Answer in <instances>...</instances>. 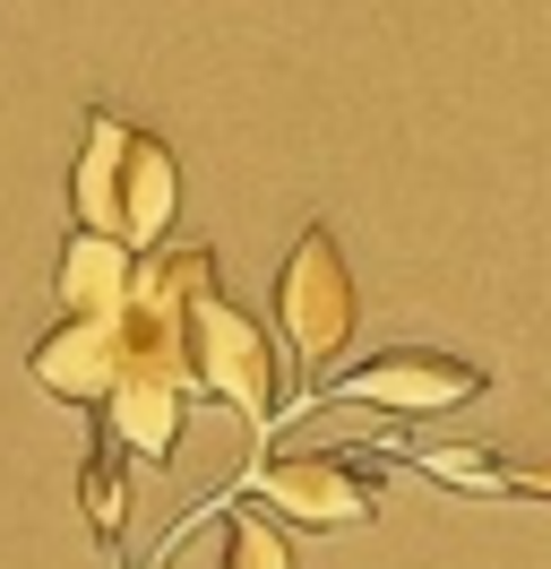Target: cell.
I'll use <instances>...</instances> for the list:
<instances>
[{"mask_svg": "<svg viewBox=\"0 0 551 569\" xmlns=\"http://www.w3.org/2000/svg\"><path fill=\"white\" fill-rule=\"evenodd\" d=\"M353 320H362V293H353V268H344L337 233L302 224V242L284 250V268H276V328H284L293 362H337Z\"/></svg>", "mask_w": 551, "mask_h": 569, "instance_id": "1", "label": "cell"}, {"mask_svg": "<svg viewBox=\"0 0 551 569\" xmlns=\"http://www.w3.org/2000/svg\"><path fill=\"white\" fill-rule=\"evenodd\" d=\"M190 362H199V389L224 397L250 431L276 423V346H268V328L250 320L241 302L207 293L199 311H190Z\"/></svg>", "mask_w": 551, "mask_h": 569, "instance_id": "2", "label": "cell"}, {"mask_svg": "<svg viewBox=\"0 0 551 569\" xmlns=\"http://www.w3.org/2000/svg\"><path fill=\"white\" fill-rule=\"evenodd\" d=\"M482 362L465 355H440V346H388L371 355L362 371H344L319 389V406H388V415H448V406H465L482 397Z\"/></svg>", "mask_w": 551, "mask_h": 569, "instance_id": "3", "label": "cell"}, {"mask_svg": "<svg viewBox=\"0 0 551 569\" xmlns=\"http://www.w3.org/2000/svg\"><path fill=\"white\" fill-rule=\"evenodd\" d=\"M259 500L284 509L293 527L328 535V527H362L379 518V466L371 458H344V449H319V458H276L259 466Z\"/></svg>", "mask_w": 551, "mask_h": 569, "instance_id": "4", "label": "cell"}, {"mask_svg": "<svg viewBox=\"0 0 551 569\" xmlns=\"http://www.w3.org/2000/svg\"><path fill=\"white\" fill-rule=\"evenodd\" d=\"M34 380L52 397H69V406H112V389H121V311L112 320H61L52 337H34Z\"/></svg>", "mask_w": 551, "mask_h": 569, "instance_id": "5", "label": "cell"}, {"mask_svg": "<svg viewBox=\"0 0 551 569\" xmlns=\"http://www.w3.org/2000/svg\"><path fill=\"white\" fill-rule=\"evenodd\" d=\"M130 121L121 112H87V139H78V164H69V208H78V233H112L121 242V164H130Z\"/></svg>", "mask_w": 551, "mask_h": 569, "instance_id": "6", "label": "cell"}, {"mask_svg": "<svg viewBox=\"0 0 551 569\" xmlns=\"http://www.w3.org/2000/svg\"><path fill=\"white\" fill-rule=\"evenodd\" d=\"M103 423H112V440H121L130 458L164 466L172 449H181V431H190V389L164 380V371H121V389H112V406H103Z\"/></svg>", "mask_w": 551, "mask_h": 569, "instance_id": "7", "label": "cell"}, {"mask_svg": "<svg viewBox=\"0 0 551 569\" xmlns=\"http://www.w3.org/2000/svg\"><path fill=\"white\" fill-rule=\"evenodd\" d=\"M172 208H181V164H172L164 139H130V164H121V242L130 250H164Z\"/></svg>", "mask_w": 551, "mask_h": 569, "instance_id": "8", "label": "cell"}, {"mask_svg": "<svg viewBox=\"0 0 551 569\" xmlns=\"http://www.w3.org/2000/svg\"><path fill=\"white\" fill-rule=\"evenodd\" d=\"M130 284H138V250L130 242H112V233H69V250H61L69 320H112V311L130 302Z\"/></svg>", "mask_w": 551, "mask_h": 569, "instance_id": "9", "label": "cell"}, {"mask_svg": "<svg viewBox=\"0 0 551 569\" xmlns=\"http://www.w3.org/2000/svg\"><path fill=\"white\" fill-rule=\"evenodd\" d=\"M78 500H87V527H96L103 543L130 535V475H121V449H112V440L87 449V466H78Z\"/></svg>", "mask_w": 551, "mask_h": 569, "instance_id": "10", "label": "cell"}, {"mask_svg": "<svg viewBox=\"0 0 551 569\" xmlns=\"http://www.w3.org/2000/svg\"><path fill=\"white\" fill-rule=\"evenodd\" d=\"M224 569H293V543H284L268 518L233 509V527H224Z\"/></svg>", "mask_w": 551, "mask_h": 569, "instance_id": "11", "label": "cell"}, {"mask_svg": "<svg viewBox=\"0 0 551 569\" xmlns=\"http://www.w3.org/2000/svg\"><path fill=\"white\" fill-rule=\"evenodd\" d=\"M422 475H440V483H465V492H500V483H509V466L482 458V449H422Z\"/></svg>", "mask_w": 551, "mask_h": 569, "instance_id": "12", "label": "cell"}, {"mask_svg": "<svg viewBox=\"0 0 551 569\" xmlns=\"http://www.w3.org/2000/svg\"><path fill=\"white\" fill-rule=\"evenodd\" d=\"M509 500H551V458L543 466H509V483H500Z\"/></svg>", "mask_w": 551, "mask_h": 569, "instance_id": "13", "label": "cell"}]
</instances>
